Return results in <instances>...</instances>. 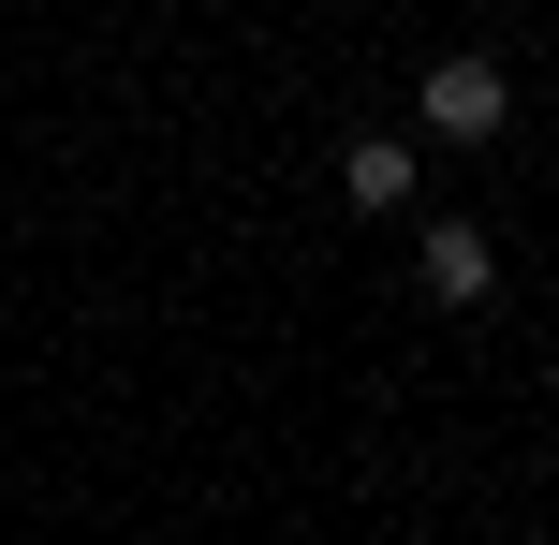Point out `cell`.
<instances>
[{
    "label": "cell",
    "mask_w": 559,
    "mask_h": 545,
    "mask_svg": "<svg viewBox=\"0 0 559 545\" xmlns=\"http://www.w3.org/2000/svg\"><path fill=\"white\" fill-rule=\"evenodd\" d=\"M413 281H427V310H486V295H501V251H486L472 222H427L413 236Z\"/></svg>",
    "instance_id": "7a4b0ae2"
},
{
    "label": "cell",
    "mask_w": 559,
    "mask_h": 545,
    "mask_svg": "<svg viewBox=\"0 0 559 545\" xmlns=\"http://www.w3.org/2000/svg\"><path fill=\"white\" fill-rule=\"evenodd\" d=\"M501 118H515V74H501V59H427V88H413V133L427 147H486Z\"/></svg>",
    "instance_id": "6da1fadb"
},
{
    "label": "cell",
    "mask_w": 559,
    "mask_h": 545,
    "mask_svg": "<svg viewBox=\"0 0 559 545\" xmlns=\"http://www.w3.org/2000/svg\"><path fill=\"white\" fill-rule=\"evenodd\" d=\"M413 177H427L413 133H354V147H338V192H354V206H413Z\"/></svg>",
    "instance_id": "3957f363"
}]
</instances>
